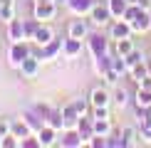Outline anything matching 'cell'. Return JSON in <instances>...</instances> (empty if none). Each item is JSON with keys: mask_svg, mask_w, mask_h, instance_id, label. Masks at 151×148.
Masks as SVG:
<instances>
[{"mask_svg": "<svg viewBox=\"0 0 151 148\" xmlns=\"http://www.w3.org/2000/svg\"><path fill=\"white\" fill-rule=\"evenodd\" d=\"M30 54H32V52H30V47H27V42H25V40L22 42H12L10 49H8V59H10L12 67H20Z\"/></svg>", "mask_w": 151, "mask_h": 148, "instance_id": "6da1fadb", "label": "cell"}, {"mask_svg": "<svg viewBox=\"0 0 151 148\" xmlns=\"http://www.w3.org/2000/svg\"><path fill=\"white\" fill-rule=\"evenodd\" d=\"M89 17H92V22L94 25H106L111 20V10H109V5H106V0H97L94 3V8H92V12H89Z\"/></svg>", "mask_w": 151, "mask_h": 148, "instance_id": "7a4b0ae2", "label": "cell"}, {"mask_svg": "<svg viewBox=\"0 0 151 148\" xmlns=\"http://www.w3.org/2000/svg\"><path fill=\"white\" fill-rule=\"evenodd\" d=\"M62 47H65V40H60V37H55V40H50L47 45H42L40 49H37V57H40V62L42 59H55L57 54L62 52Z\"/></svg>", "mask_w": 151, "mask_h": 148, "instance_id": "3957f363", "label": "cell"}, {"mask_svg": "<svg viewBox=\"0 0 151 148\" xmlns=\"http://www.w3.org/2000/svg\"><path fill=\"white\" fill-rule=\"evenodd\" d=\"M57 15V3H35L32 8V17H37L40 22H50Z\"/></svg>", "mask_w": 151, "mask_h": 148, "instance_id": "277c9868", "label": "cell"}, {"mask_svg": "<svg viewBox=\"0 0 151 148\" xmlns=\"http://www.w3.org/2000/svg\"><path fill=\"white\" fill-rule=\"evenodd\" d=\"M87 45H89V52L92 57H99V54H106L109 52V40L104 35H87Z\"/></svg>", "mask_w": 151, "mask_h": 148, "instance_id": "5b68a950", "label": "cell"}, {"mask_svg": "<svg viewBox=\"0 0 151 148\" xmlns=\"http://www.w3.org/2000/svg\"><path fill=\"white\" fill-rule=\"evenodd\" d=\"M134 35V30H131V25L127 20H122V17H116V22H111V27H109V37L111 40H124V37H131Z\"/></svg>", "mask_w": 151, "mask_h": 148, "instance_id": "8992f818", "label": "cell"}, {"mask_svg": "<svg viewBox=\"0 0 151 148\" xmlns=\"http://www.w3.org/2000/svg\"><path fill=\"white\" fill-rule=\"evenodd\" d=\"M129 25H131V30H134V32H139V35L149 32V30H151V10H141Z\"/></svg>", "mask_w": 151, "mask_h": 148, "instance_id": "52a82bcc", "label": "cell"}, {"mask_svg": "<svg viewBox=\"0 0 151 148\" xmlns=\"http://www.w3.org/2000/svg\"><path fill=\"white\" fill-rule=\"evenodd\" d=\"M94 3H97V0H67V8H70L72 15L84 17V15H89V12H92Z\"/></svg>", "mask_w": 151, "mask_h": 148, "instance_id": "ba28073f", "label": "cell"}, {"mask_svg": "<svg viewBox=\"0 0 151 148\" xmlns=\"http://www.w3.org/2000/svg\"><path fill=\"white\" fill-rule=\"evenodd\" d=\"M57 128H52V126H47V123H45V126H42L40 128V131H37V138H40V146L42 148H50V146H55V143H60V141H57Z\"/></svg>", "mask_w": 151, "mask_h": 148, "instance_id": "9c48e42d", "label": "cell"}, {"mask_svg": "<svg viewBox=\"0 0 151 148\" xmlns=\"http://www.w3.org/2000/svg\"><path fill=\"white\" fill-rule=\"evenodd\" d=\"M10 133H12V136H17V138L22 141V138H27V136H32L35 131L30 128V123L20 116V119H12V121H10Z\"/></svg>", "mask_w": 151, "mask_h": 148, "instance_id": "30bf717a", "label": "cell"}, {"mask_svg": "<svg viewBox=\"0 0 151 148\" xmlns=\"http://www.w3.org/2000/svg\"><path fill=\"white\" fill-rule=\"evenodd\" d=\"M60 146H65V148H79V146H84V138L79 136L77 128H70V131H62Z\"/></svg>", "mask_w": 151, "mask_h": 148, "instance_id": "8fae6325", "label": "cell"}, {"mask_svg": "<svg viewBox=\"0 0 151 148\" xmlns=\"http://www.w3.org/2000/svg\"><path fill=\"white\" fill-rule=\"evenodd\" d=\"M55 37H57V35H55V30L50 27L47 22H40V27H37V32H35V37H32V42H35L37 47H42V45H47L50 40H55Z\"/></svg>", "mask_w": 151, "mask_h": 148, "instance_id": "7c38bea8", "label": "cell"}, {"mask_svg": "<svg viewBox=\"0 0 151 148\" xmlns=\"http://www.w3.org/2000/svg\"><path fill=\"white\" fill-rule=\"evenodd\" d=\"M109 101H111V94L104 89V86H94L92 89V94H89V104L92 106H109Z\"/></svg>", "mask_w": 151, "mask_h": 148, "instance_id": "4fadbf2b", "label": "cell"}, {"mask_svg": "<svg viewBox=\"0 0 151 148\" xmlns=\"http://www.w3.org/2000/svg\"><path fill=\"white\" fill-rule=\"evenodd\" d=\"M8 37L10 42H22L25 40V20H10L8 22Z\"/></svg>", "mask_w": 151, "mask_h": 148, "instance_id": "5bb4252c", "label": "cell"}, {"mask_svg": "<svg viewBox=\"0 0 151 148\" xmlns=\"http://www.w3.org/2000/svg\"><path fill=\"white\" fill-rule=\"evenodd\" d=\"M89 35V27H87L84 20H72L70 27H67V37H74V40H87Z\"/></svg>", "mask_w": 151, "mask_h": 148, "instance_id": "9a60e30c", "label": "cell"}, {"mask_svg": "<svg viewBox=\"0 0 151 148\" xmlns=\"http://www.w3.org/2000/svg\"><path fill=\"white\" fill-rule=\"evenodd\" d=\"M17 69L22 72V77H37V72H40V57L37 54H30Z\"/></svg>", "mask_w": 151, "mask_h": 148, "instance_id": "2e32d148", "label": "cell"}, {"mask_svg": "<svg viewBox=\"0 0 151 148\" xmlns=\"http://www.w3.org/2000/svg\"><path fill=\"white\" fill-rule=\"evenodd\" d=\"M77 131H79V136H82V138H84V146H87V141H89L92 136H94V119H92L89 114L79 119V123H77Z\"/></svg>", "mask_w": 151, "mask_h": 148, "instance_id": "e0dca14e", "label": "cell"}, {"mask_svg": "<svg viewBox=\"0 0 151 148\" xmlns=\"http://www.w3.org/2000/svg\"><path fill=\"white\" fill-rule=\"evenodd\" d=\"M62 119H65V131H70V128H77V123H79L82 116L74 111L72 104H67V106L62 109Z\"/></svg>", "mask_w": 151, "mask_h": 148, "instance_id": "ac0fdd59", "label": "cell"}, {"mask_svg": "<svg viewBox=\"0 0 151 148\" xmlns=\"http://www.w3.org/2000/svg\"><path fill=\"white\" fill-rule=\"evenodd\" d=\"M45 123L52 128H57V131L62 133L65 131V119H62V109H50V114L45 116Z\"/></svg>", "mask_w": 151, "mask_h": 148, "instance_id": "d6986e66", "label": "cell"}, {"mask_svg": "<svg viewBox=\"0 0 151 148\" xmlns=\"http://www.w3.org/2000/svg\"><path fill=\"white\" fill-rule=\"evenodd\" d=\"M0 20L5 25L15 20V0H0Z\"/></svg>", "mask_w": 151, "mask_h": 148, "instance_id": "ffe728a7", "label": "cell"}, {"mask_svg": "<svg viewBox=\"0 0 151 148\" xmlns=\"http://www.w3.org/2000/svg\"><path fill=\"white\" fill-rule=\"evenodd\" d=\"M94 133L109 138L114 133V126H111V119H94Z\"/></svg>", "mask_w": 151, "mask_h": 148, "instance_id": "44dd1931", "label": "cell"}, {"mask_svg": "<svg viewBox=\"0 0 151 148\" xmlns=\"http://www.w3.org/2000/svg\"><path fill=\"white\" fill-rule=\"evenodd\" d=\"M119 136L124 138V143H127V146H136V143H139V138H141V131H136L134 126H124L122 131H119Z\"/></svg>", "mask_w": 151, "mask_h": 148, "instance_id": "7402d4cb", "label": "cell"}, {"mask_svg": "<svg viewBox=\"0 0 151 148\" xmlns=\"http://www.w3.org/2000/svg\"><path fill=\"white\" fill-rule=\"evenodd\" d=\"M129 74H131V79H134L136 84H141L144 79L149 77V67H146V59H144V62H139V64H134V67L129 69Z\"/></svg>", "mask_w": 151, "mask_h": 148, "instance_id": "603a6c76", "label": "cell"}, {"mask_svg": "<svg viewBox=\"0 0 151 148\" xmlns=\"http://www.w3.org/2000/svg\"><path fill=\"white\" fill-rule=\"evenodd\" d=\"M111 69V54H99V57H94V72L97 74H106Z\"/></svg>", "mask_w": 151, "mask_h": 148, "instance_id": "cb8c5ba5", "label": "cell"}, {"mask_svg": "<svg viewBox=\"0 0 151 148\" xmlns=\"http://www.w3.org/2000/svg\"><path fill=\"white\" fill-rule=\"evenodd\" d=\"M65 57H77L82 52V40H74V37H67L65 40V47H62Z\"/></svg>", "mask_w": 151, "mask_h": 148, "instance_id": "d4e9b609", "label": "cell"}, {"mask_svg": "<svg viewBox=\"0 0 151 148\" xmlns=\"http://www.w3.org/2000/svg\"><path fill=\"white\" fill-rule=\"evenodd\" d=\"M134 104H136V109H151V91L139 86V91L134 96Z\"/></svg>", "mask_w": 151, "mask_h": 148, "instance_id": "484cf974", "label": "cell"}, {"mask_svg": "<svg viewBox=\"0 0 151 148\" xmlns=\"http://www.w3.org/2000/svg\"><path fill=\"white\" fill-rule=\"evenodd\" d=\"M106 5L111 10V17H122L124 10L129 8V0H106Z\"/></svg>", "mask_w": 151, "mask_h": 148, "instance_id": "4316f807", "label": "cell"}, {"mask_svg": "<svg viewBox=\"0 0 151 148\" xmlns=\"http://www.w3.org/2000/svg\"><path fill=\"white\" fill-rule=\"evenodd\" d=\"M114 49H116L119 57H127L131 49H136V47H134V42H131V37H124V40H116V47Z\"/></svg>", "mask_w": 151, "mask_h": 148, "instance_id": "83f0119b", "label": "cell"}, {"mask_svg": "<svg viewBox=\"0 0 151 148\" xmlns=\"http://www.w3.org/2000/svg\"><path fill=\"white\" fill-rule=\"evenodd\" d=\"M111 69H114L116 74H129V64H127V59L124 57H119V54H114V57H111Z\"/></svg>", "mask_w": 151, "mask_h": 148, "instance_id": "f1b7e54d", "label": "cell"}, {"mask_svg": "<svg viewBox=\"0 0 151 148\" xmlns=\"http://www.w3.org/2000/svg\"><path fill=\"white\" fill-rule=\"evenodd\" d=\"M72 106H74V111H77L79 116H87V114H89V109H92V104H89V99H74Z\"/></svg>", "mask_w": 151, "mask_h": 148, "instance_id": "f546056e", "label": "cell"}, {"mask_svg": "<svg viewBox=\"0 0 151 148\" xmlns=\"http://www.w3.org/2000/svg\"><path fill=\"white\" fill-rule=\"evenodd\" d=\"M111 99H114V104H116L119 109H124V106H127V104H129V91L119 86V89L114 91V96H111Z\"/></svg>", "mask_w": 151, "mask_h": 148, "instance_id": "4dcf8cb0", "label": "cell"}, {"mask_svg": "<svg viewBox=\"0 0 151 148\" xmlns=\"http://www.w3.org/2000/svg\"><path fill=\"white\" fill-rule=\"evenodd\" d=\"M37 27H40V20L37 17H32V20H25V40H32Z\"/></svg>", "mask_w": 151, "mask_h": 148, "instance_id": "1f68e13d", "label": "cell"}, {"mask_svg": "<svg viewBox=\"0 0 151 148\" xmlns=\"http://www.w3.org/2000/svg\"><path fill=\"white\" fill-rule=\"evenodd\" d=\"M124 59H127V64H129V69H131L134 64H139V62H144V54L139 52V49H131V52H129V54H127Z\"/></svg>", "mask_w": 151, "mask_h": 148, "instance_id": "d6a6232c", "label": "cell"}, {"mask_svg": "<svg viewBox=\"0 0 151 148\" xmlns=\"http://www.w3.org/2000/svg\"><path fill=\"white\" fill-rule=\"evenodd\" d=\"M3 148H17L20 146V138L17 136H12V133H8V136H3V143H0Z\"/></svg>", "mask_w": 151, "mask_h": 148, "instance_id": "836d02e7", "label": "cell"}, {"mask_svg": "<svg viewBox=\"0 0 151 148\" xmlns=\"http://www.w3.org/2000/svg\"><path fill=\"white\" fill-rule=\"evenodd\" d=\"M92 119H109V106H92Z\"/></svg>", "mask_w": 151, "mask_h": 148, "instance_id": "e575fe53", "label": "cell"}, {"mask_svg": "<svg viewBox=\"0 0 151 148\" xmlns=\"http://www.w3.org/2000/svg\"><path fill=\"white\" fill-rule=\"evenodd\" d=\"M87 146H92V148H106V138H104V136H97V133H94L92 138L87 141Z\"/></svg>", "mask_w": 151, "mask_h": 148, "instance_id": "d590c367", "label": "cell"}, {"mask_svg": "<svg viewBox=\"0 0 151 148\" xmlns=\"http://www.w3.org/2000/svg\"><path fill=\"white\" fill-rule=\"evenodd\" d=\"M102 77H104V82L109 84V86H116V82H119V79H122V74H116L114 69H109L106 74H102Z\"/></svg>", "mask_w": 151, "mask_h": 148, "instance_id": "8d00e7d4", "label": "cell"}, {"mask_svg": "<svg viewBox=\"0 0 151 148\" xmlns=\"http://www.w3.org/2000/svg\"><path fill=\"white\" fill-rule=\"evenodd\" d=\"M8 133H10V121L8 119H0V138L8 136Z\"/></svg>", "mask_w": 151, "mask_h": 148, "instance_id": "74e56055", "label": "cell"}, {"mask_svg": "<svg viewBox=\"0 0 151 148\" xmlns=\"http://www.w3.org/2000/svg\"><path fill=\"white\" fill-rule=\"evenodd\" d=\"M131 3H136L141 10H151V0H131Z\"/></svg>", "mask_w": 151, "mask_h": 148, "instance_id": "f35d334b", "label": "cell"}, {"mask_svg": "<svg viewBox=\"0 0 151 148\" xmlns=\"http://www.w3.org/2000/svg\"><path fill=\"white\" fill-rule=\"evenodd\" d=\"M35 3H55V0H35Z\"/></svg>", "mask_w": 151, "mask_h": 148, "instance_id": "ab89813d", "label": "cell"}, {"mask_svg": "<svg viewBox=\"0 0 151 148\" xmlns=\"http://www.w3.org/2000/svg\"><path fill=\"white\" fill-rule=\"evenodd\" d=\"M146 67H149V74H151V59H146Z\"/></svg>", "mask_w": 151, "mask_h": 148, "instance_id": "60d3db41", "label": "cell"}, {"mask_svg": "<svg viewBox=\"0 0 151 148\" xmlns=\"http://www.w3.org/2000/svg\"><path fill=\"white\" fill-rule=\"evenodd\" d=\"M55 3H57V5H62V3H65V5H67V0H55Z\"/></svg>", "mask_w": 151, "mask_h": 148, "instance_id": "b9f144b4", "label": "cell"}]
</instances>
